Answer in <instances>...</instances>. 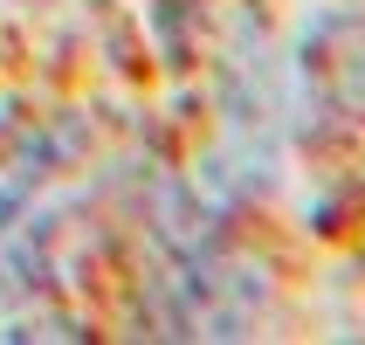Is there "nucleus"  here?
<instances>
[{
	"instance_id": "obj_1",
	"label": "nucleus",
	"mask_w": 365,
	"mask_h": 345,
	"mask_svg": "<svg viewBox=\"0 0 365 345\" xmlns=\"http://www.w3.org/2000/svg\"><path fill=\"white\" fill-rule=\"evenodd\" d=\"M69 159V131L48 124L28 104H0V228L56 180V166Z\"/></svg>"
}]
</instances>
